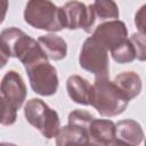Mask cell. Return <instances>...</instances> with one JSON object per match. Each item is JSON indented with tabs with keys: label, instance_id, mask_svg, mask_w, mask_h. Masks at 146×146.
<instances>
[{
	"label": "cell",
	"instance_id": "10",
	"mask_svg": "<svg viewBox=\"0 0 146 146\" xmlns=\"http://www.w3.org/2000/svg\"><path fill=\"white\" fill-rule=\"evenodd\" d=\"M89 139L99 146H106L115 138V124L110 120L94 119L88 128Z\"/></svg>",
	"mask_w": 146,
	"mask_h": 146
},
{
	"label": "cell",
	"instance_id": "18",
	"mask_svg": "<svg viewBox=\"0 0 146 146\" xmlns=\"http://www.w3.org/2000/svg\"><path fill=\"white\" fill-rule=\"evenodd\" d=\"M16 120V110L0 95V124L10 125Z\"/></svg>",
	"mask_w": 146,
	"mask_h": 146
},
{
	"label": "cell",
	"instance_id": "23",
	"mask_svg": "<svg viewBox=\"0 0 146 146\" xmlns=\"http://www.w3.org/2000/svg\"><path fill=\"white\" fill-rule=\"evenodd\" d=\"M7 60H8V56L0 49V68L1 67H3L5 65H6V63H7Z\"/></svg>",
	"mask_w": 146,
	"mask_h": 146
},
{
	"label": "cell",
	"instance_id": "20",
	"mask_svg": "<svg viewBox=\"0 0 146 146\" xmlns=\"http://www.w3.org/2000/svg\"><path fill=\"white\" fill-rule=\"evenodd\" d=\"M145 9H146V6H143L140 10L136 14V19H135L140 34H144V31H145Z\"/></svg>",
	"mask_w": 146,
	"mask_h": 146
},
{
	"label": "cell",
	"instance_id": "16",
	"mask_svg": "<svg viewBox=\"0 0 146 146\" xmlns=\"http://www.w3.org/2000/svg\"><path fill=\"white\" fill-rule=\"evenodd\" d=\"M111 52H112V57L114 58V60H116L117 63H122V64L132 62L136 58V50L130 39H127L122 44H120L117 48H115Z\"/></svg>",
	"mask_w": 146,
	"mask_h": 146
},
{
	"label": "cell",
	"instance_id": "5",
	"mask_svg": "<svg viewBox=\"0 0 146 146\" xmlns=\"http://www.w3.org/2000/svg\"><path fill=\"white\" fill-rule=\"evenodd\" d=\"M32 89L42 96H50L56 92L58 76L54 66L48 62L39 63L26 68Z\"/></svg>",
	"mask_w": 146,
	"mask_h": 146
},
{
	"label": "cell",
	"instance_id": "4",
	"mask_svg": "<svg viewBox=\"0 0 146 146\" xmlns=\"http://www.w3.org/2000/svg\"><path fill=\"white\" fill-rule=\"evenodd\" d=\"M80 66L97 76H106L110 72L107 50L95 38H88L80 55Z\"/></svg>",
	"mask_w": 146,
	"mask_h": 146
},
{
	"label": "cell",
	"instance_id": "3",
	"mask_svg": "<svg viewBox=\"0 0 146 146\" xmlns=\"http://www.w3.org/2000/svg\"><path fill=\"white\" fill-rule=\"evenodd\" d=\"M26 120L36 128L46 138L56 137L59 130L58 114L41 99L33 98L27 102L24 108Z\"/></svg>",
	"mask_w": 146,
	"mask_h": 146
},
{
	"label": "cell",
	"instance_id": "8",
	"mask_svg": "<svg viewBox=\"0 0 146 146\" xmlns=\"http://www.w3.org/2000/svg\"><path fill=\"white\" fill-rule=\"evenodd\" d=\"M64 27L70 30L83 29L89 33V10L84 3L79 1L67 2L60 7Z\"/></svg>",
	"mask_w": 146,
	"mask_h": 146
},
{
	"label": "cell",
	"instance_id": "13",
	"mask_svg": "<svg viewBox=\"0 0 146 146\" xmlns=\"http://www.w3.org/2000/svg\"><path fill=\"white\" fill-rule=\"evenodd\" d=\"M67 92L70 97L82 105H90L91 84L79 75H72L67 79Z\"/></svg>",
	"mask_w": 146,
	"mask_h": 146
},
{
	"label": "cell",
	"instance_id": "1",
	"mask_svg": "<svg viewBox=\"0 0 146 146\" xmlns=\"http://www.w3.org/2000/svg\"><path fill=\"white\" fill-rule=\"evenodd\" d=\"M129 99L119 90V88L106 76H97L91 86L90 104L104 116H114L121 114Z\"/></svg>",
	"mask_w": 146,
	"mask_h": 146
},
{
	"label": "cell",
	"instance_id": "17",
	"mask_svg": "<svg viewBox=\"0 0 146 146\" xmlns=\"http://www.w3.org/2000/svg\"><path fill=\"white\" fill-rule=\"evenodd\" d=\"M94 119H95V117H94L89 112L82 111V110H75V111L71 112L70 115H68V124L88 129L90 122H91Z\"/></svg>",
	"mask_w": 146,
	"mask_h": 146
},
{
	"label": "cell",
	"instance_id": "6",
	"mask_svg": "<svg viewBox=\"0 0 146 146\" xmlns=\"http://www.w3.org/2000/svg\"><path fill=\"white\" fill-rule=\"evenodd\" d=\"M127 27L121 21H108L95 27L92 38H95L106 50H114L127 40Z\"/></svg>",
	"mask_w": 146,
	"mask_h": 146
},
{
	"label": "cell",
	"instance_id": "21",
	"mask_svg": "<svg viewBox=\"0 0 146 146\" xmlns=\"http://www.w3.org/2000/svg\"><path fill=\"white\" fill-rule=\"evenodd\" d=\"M7 8H8V2L5 0H0V23H2L5 16H6Z\"/></svg>",
	"mask_w": 146,
	"mask_h": 146
},
{
	"label": "cell",
	"instance_id": "15",
	"mask_svg": "<svg viewBox=\"0 0 146 146\" xmlns=\"http://www.w3.org/2000/svg\"><path fill=\"white\" fill-rule=\"evenodd\" d=\"M113 83L129 100L138 96L141 90L140 76L135 72H123L119 74Z\"/></svg>",
	"mask_w": 146,
	"mask_h": 146
},
{
	"label": "cell",
	"instance_id": "24",
	"mask_svg": "<svg viewBox=\"0 0 146 146\" xmlns=\"http://www.w3.org/2000/svg\"><path fill=\"white\" fill-rule=\"evenodd\" d=\"M81 146H99V145H97V144H95V143H92V141H88V143H86V144H83V145H81Z\"/></svg>",
	"mask_w": 146,
	"mask_h": 146
},
{
	"label": "cell",
	"instance_id": "22",
	"mask_svg": "<svg viewBox=\"0 0 146 146\" xmlns=\"http://www.w3.org/2000/svg\"><path fill=\"white\" fill-rule=\"evenodd\" d=\"M106 146H132V145H129V144H127V143H124V141H122V140H120L117 138H114Z\"/></svg>",
	"mask_w": 146,
	"mask_h": 146
},
{
	"label": "cell",
	"instance_id": "9",
	"mask_svg": "<svg viewBox=\"0 0 146 146\" xmlns=\"http://www.w3.org/2000/svg\"><path fill=\"white\" fill-rule=\"evenodd\" d=\"M89 30L90 32L95 29L98 22H104L107 19H115L119 17V9L113 1L99 0L89 5Z\"/></svg>",
	"mask_w": 146,
	"mask_h": 146
},
{
	"label": "cell",
	"instance_id": "25",
	"mask_svg": "<svg viewBox=\"0 0 146 146\" xmlns=\"http://www.w3.org/2000/svg\"><path fill=\"white\" fill-rule=\"evenodd\" d=\"M0 146H16V145H14V144H8V143H2V144H0Z\"/></svg>",
	"mask_w": 146,
	"mask_h": 146
},
{
	"label": "cell",
	"instance_id": "2",
	"mask_svg": "<svg viewBox=\"0 0 146 146\" xmlns=\"http://www.w3.org/2000/svg\"><path fill=\"white\" fill-rule=\"evenodd\" d=\"M25 22L33 27L46 31H60L64 27L60 7H56L50 1H29L24 11Z\"/></svg>",
	"mask_w": 146,
	"mask_h": 146
},
{
	"label": "cell",
	"instance_id": "11",
	"mask_svg": "<svg viewBox=\"0 0 146 146\" xmlns=\"http://www.w3.org/2000/svg\"><path fill=\"white\" fill-rule=\"evenodd\" d=\"M89 141L88 129L76 125H66L59 128L56 135L57 146H81Z\"/></svg>",
	"mask_w": 146,
	"mask_h": 146
},
{
	"label": "cell",
	"instance_id": "12",
	"mask_svg": "<svg viewBox=\"0 0 146 146\" xmlns=\"http://www.w3.org/2000/svg\"><path fill=\"white\" fill-rule=\"evenodd\" d=\"M115 138L132 145L138 146L144 138V132L139 123L133 120H122L115 125Z\"/></svg>",
	"mask_w": 146,
	"mask_h": 146
},
{
	"label": "cell",
	"instance_id": "19",
	"mask_svg": "<svg viewBox=\"0 0 146 146\" xmlns=\"http://www.w3.org/2000/svg\"><path fill=\"white\" fill-rule=\"evenodd\" d=\"M145 34L135 33L132 34L130 41L132 42L135 50H136V58L139 60H144L146 57V47H145Z\"/></svg>",
	"mask_w": 146,
	"mask_h": 146
},
{
	"label": "cell",
	"instance_id": "7",
	"mask_svg": "<svg viewBox=\"0 0 146 146\" xmlns=\"http://www.w3.org/2000/svg\"><path fill=\"white\" fill-rule=\"evenodd\" d=\"M0 92L15 110H18L26 97V88L22 76L15 71L7 72L1 81Z\"/></svg>",
	"mask_w": 146,
	"mask_h": 146
},
{
	"label": "cell",
	"instance_id": "14",
	"mask_svg": "<svg viewBox=\"0 0 146 146\" xmlns=\"http://www.w3.org/2000/svg\"><path fill=\"white\" fill-rule=\"evenodd\" d=\"M38 43L47 58L54 59V60H59L63 59L66 56L67 47L66 42L54 34H48V35H42L38 39Z\"/></svg>",
	"mask_w": 146,
	"mask_h": 146
}]
</instances>
